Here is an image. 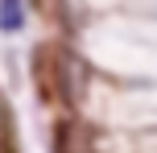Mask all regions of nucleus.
Wrapping results in <instances>:
<instances>
[{
    "label": "nucleus",
    "mask_w": 157,
    "mask_h": 153,
    "mask_svg": "<svg viewBox=\"0 0 157 153\" xmlns=\"http://www.w3.org/2000/svg\"><path fill=\"white\" fill-rule=\"evenodd\" d=\"M33 79H37L46 104H62L66 112H75L91 87V62L71 41H46L33 54Z\"/></svg>",
    "instance_id": "nucleus-1"
},
{
    "label": "nucleus",
    "mask_w": 157,
    "mask_h": 153,
    "mask_svg": "<svg viewBox=\"0 0 157 153\" xmlns=\"http://www.w3.org/2000/svg\"><path fill=\"white\" fill-rule=\"evenodd\" d=\"M50 153H99V132L83 116L66 112L50 132Z\"/></svg>",
    "instance_id": "nucleus-2"
},
{
    "label": "nucleus",
    "mask_w": 157,
    "mask_h": 153,
    "mask_svg": "<svg viewBox=\"0 0 157 153\" xmlns=\"http://www.w3.org/2000/svg\"><path fill=\"white\" fill-rule=\"evenodd\" d=\"M0 29L4 33H21L25 29V4L21 0H0Z\"/></svg>",
    "instance_id": "nucleus-3"
}]
</instances>
